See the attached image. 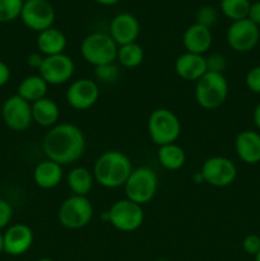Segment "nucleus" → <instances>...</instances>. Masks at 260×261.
Wrapping results in <instances>:
<instances>
[{
  "instance_id": "10",
  "label": "nucleus",
  "mask_w": 260,
  "mask_h": 261,
  "mask_svg": "<svg viewBox=\"0 0 260 261\" xmlns=\"http://www.w3.org/2000/svg\"><path fill=\"white\" fill-rule=\"evenodd\" d=\"M19 18L25 27L40 33L53 27L55 10L47 0H24Z\"/></svg>"
},
{
  "instance_id": "43",
  "label": "nucleus",
  "mask_w": 260,
  "mask_h": 261,
  "mask_svg": "<svg viewBox=\"0 0 260 261\" xmlns=\"http://www.w3.org/2000/svg\"><path fill=\"white\" fill-rule=\"evenodd\" d=\"M153 261H170V260H167V259H155V260H153Z\"/></svg>"
},
{
  "instance_id": "8",
  "label": "nucleus",
  "mask_w": 260,
  "mask_h": 261,
  "mask_svg": "<svg viewBox=\"0 0 260 261\" xmlns=\"http://www.w3.org/2000/svg\"><path fill=\"white\" fill-rule=\"evenodd\" d=\"M107 214L111 226L120 232L137 231L144 221V211L142 205L129 199L115 201Z\"/></svg>"
},
{
  "instance_id": "25",
  "label": "nucleus",
  "mask_w": 260,
  "mask_h": 261,
  "mask_svg": "<svg viewBox=\"0 0 260 261\" xmlns=\"http://www.w3.org/2000/svg\"><path fill=\"white\" fill-rule=\"evenodd\" d=\"M158 162L163 168L168 171H177L185 165L186 154L185 150L176 143L161 145L157 152Z\"/></svg>"
},
{
  "instance_id": "40",
  "label": "nucleus",
  "mask_w": 260,
  "mask_h": 261,
  "mask_svg": "<svg viewBox=\"0 0 260 261\" xmlns=\"http://www.w3.org/2000/svg\"><path fill=\"white\" fill-rule=\"evenodd\" d=\"M4 252V233L0 232V254Z\"/></svg>"
},
{
  "instance_id": "3",
  "label": "nucleus",
  "mask_w": 260,
  "mask_h": 261,
  "mask_svg": "<svg viewBox=\"0 0 260 261\" xmlns=\"http://www.w3.org/2000/svg\"><path fill=\"white\" fill-rule=\"evenodd\" d=\"M228 97V82L223 73L206 71L195 86V99L204 110H216Z\"/></svg>"
},
{
  "instance_id": "42",
  "label": "nucleus",
  "mask_w": 260,
  "mask_h": 261,
  "mask_svg": "<svg viewBox=\"0 0 260 261\" xmlns=\"http://www.w3.org/2000/svg\"><path fill=\"white\" fill-rule=\"evenodd\" d=\"M37 261H54L53 259H48V257H42V259L37 260Z\"/></svg>"
},
{
  "instance_id": "28",
  "label": "nucleus",
  "mask_w": 260,
  "mask_h": 261,
  "mask_svg": "<svg viewBox=\"0 0 260 261\" xmlns=\"http://www.w3.org/2000/svg\"><path fill=\"white\" fill-rule=\"evenodd\" d=\"M24 0H0V23L17 19L22 12Z\"/></svg>"
},
{
  "instance_id": "19",
  "label": "nucleus",
  "mask_w": 260,
  "mask_h": 261,
  "mask_svg": "<svg viewBox=\"0 0 260 261\" xmlns=\"http://www.w3.org/2000/svg\"><path fill=\"white\" fill-rule=\"evenodd\" d=\"M235 149L240 160L246 165L260 162V133L244 130L239 133L235 140Z\"/></svg>"
},
{
  "instance_id": "12",
  "label": "nucleus",
  "mask_w": 260,
  "mask_h": 261,
  "mask_svg": "<svg viewBox=\"0 0 260 261\" xmlns=\"http://www.w3.org/2000/svg\"><path fill=\"white\" fill-rule=\"evenodd\" d=\"M259 38V27L247 18L232 22L226 33L227 43L236 53H249L254 50Z\"/></svg>"
},
{
  "instance_id": "36",
  "label": "nucleus",
  "mask_w": 260,
  "mask_h": 261,
  "mask_svg": "<svg viewBox=\"0 0 260 261\" xmlns=\"http://www.w3.org/2000/svg\"><path fill=\"white\" fill-rule=\"evenodd\" d=\"M43 58H45V56H43L41 53L40 54L33 53L27 58V64L31 66V68L40 69L41 64H42V61H43Z\"/></svg>"
},
{
  "instance_id": "39",
  "label": "nucleus",
  "mask_w": 260,
  "mask_h": 261,
  "mask_svg": "<svg viewBox=\"0 0 260 261\" xmlns=\"http://www.w3.org/2000/svg\"><path fill=\"white\" fill-rule=\"evenodd\" d=\"M94 2L99 5H103V7H111V5L117 4L120 0H94Z\"/></svg>"
},
{
  "instance_id": "38",
  "label": "nucleus",
  "mask_w": 260,
  "mask_h": 261,
  "mask_svg": "<svg viewBox=\"0 0 260 261\" xmlns=\"http://www.w3.org/2000/svg\"><path fill=\"white\" fill-rule=\"evenodd\" d=\"M252 121H254V125L256 126V129L260 130V103H257L254 112H252Z\"/></svg>"
},
{
  "instance_id": "31",
  "label": "nucleus",
  "mask_w": 260,
  "mask_h": 261,
  "mask_svg": "<svg viewBox=\"0 0 260 261\" xmlns=\"http://www.w3.org/2000/svg\"><path fill=\"white\" fill-rule=\"evenodd\" d=\"M246 86L252 93L260 94V65L250 69L246 74Z\"/></svg>"
},
{
  "instance_id": "17",
  "label": "nucleus",
  "mask_w": 260,
  "mask_h": 261,
  "mask_svg": "<svg viewBox=\"0 0 260 261\" xmlns=\"http://www.w3.org/2000/svg\"><path fill=\"white\" fill-rule=\"evenodd\" d=\"M175 71L184 81L198 82L208 71L206 58L198 54H181L175 61Z\"/></svg>"
},
{
  "instance_id": "32",
  "label": "nucleus",
  "mask_w": 260,
  "mask_h": 261,
  "mask_svg": "<svg viewBox=\"0 0 260 261\" xmlns=\"http://www.w3.org/2000/svg\"><path fill=\"white\" fill-rule=\"evenodd\" d=\"M242 249L246 254L255 256L260 251V236L255 233L245 236L242 240Z\"/></svg>"
},
{
  "instance_id": "13",
  "label": "nucleus",
  "mask_w": 260,
  "mask_h": 261,
  "mask_svg": "<svg viewBox=\"0 0 260 261\" xmlns=\"http://www.w3.org/2000/svg\"><path fill=\"white\" fill-rule=\"evenodd\" d=\"M75 65L70 56L65 54L45 56L41 64L40 75L48 86H61L69 82L73 76Z\"/></svg>"
},
{
  "instance_id": "23",
  "label": "nucleus",
  "mask_w": 260,
  "mask_h": 261,
  "mask_svg": "<svg viewBox=\"0 0 260 261\" xmlns=\"http://www.w3.org/2000/svg\"><path fill=\"white\" fill-rule=\"evenodd\" d=\"M66 184L71 190L73 195L87 196L91 193L94 184L93 173L86 167H74L71 168L70 172L66 177Z\"/></svg>"
},
{
  "instance_id": "35",
  "label": "nucleus",
  "mask_w": 260,
  "mask_h": 261,
  "mask_svg": "<svg viewBox=\"0 0 260 261\" xmlns=\"http://www.w3.org/2000/svg\"><path fill=\"white\" fill-rule=\"evenodd\" d=\"M247 19H250L254 24H256L257 27H259L260 25V2L251 3L249 9V14H247Z\"/></svg>"
},
{
  "instance_id": "4",
  "label": "nucleus",
  "mask_w": 260,
  "mask_h": 261,
  "mask_svg": "<svg viewBox=\"0 0 260 261\" xmlns=\"http://www.w3.org/2000/svg\"><path fill=\"white\" fill-rule=\"evenodd\" d=\"M117 48L119 46L109 33L93 32L86 36L82 41L81 53L87 63L97 68L115 63L117 58Z\"/></svg>"
},
{
  "instance_id": "2",
  "label": "nucleus",
  "mask_w": 260,
  "mask_h": 261,
  "mask_svg": "<svg viewBox=\"0 0 260 261\" xmlns=\"http://www.w3.org/2000/svg\"><path fill=\"white\" fill-rule=\"evenodd\" d=\"M133 171L130 158L120 150H106L96 160L93 166V177L106 189L124 186Z\"/></svg>"
},
{
  "instance_id": "34",
  "label": "nucleus",
  "mask_w": 260,
  "mask_h": 261,
  "mask_svg": "<svg viewBox=\"0 0 260 261\" xmlns=\"http://www.w3.org/2000/svg\"><path fill=\"white\" fill-rule=\"evenodd\" d=\"M206 65H208L209 71L222 73L226 68V58L221 54H213V55L206 59Z\"/></svg>"
},
{
  "instance_id": "33",
  "label": "nucleus",
  "mask_w": 260,
  "mask_h": 261,
  "mask_svg": "<svg viewBox=\"0 0 260 261\" xmlns=\"http://www.w3.org/2000/svg\"><path fill=\"white\" fill-rule=\"evenodd\" d=\"M13 218V206L9 201L0 198V229L5 228Z\"/></svg>"
},
{
  "instance_id": "7",
  "label": "nucleus",
  "mask_w": 260,
  "mask_h": 261,
  "mask_svg": "<svg viewBox=\"0 0 260 261\" xmlns=\"http://www.w3.org/2000/svg\"><path fill=\"white\" fill-rule=\"evenodd\" d=\"M58 218L61 226L68 229L84 228L93 218V205L87 196L71 195L61 203Z\"/></svg>"
},
{
  "instance_id": "21",
  "label": "nucleus",
  "mask_w": 260,
  "mask_h": 261,
  "mask_svg": "<svg viewBox=\"0 0 260 261\" xmlns=\"http://www.w3.org/2000/svg\"><path fill=\"white\" fill-rule=\"evenodd\" d=\"M38 51L43 56H53L64 54L66 47V37L60 30L50 27L42 31L37 36Z\"/></svg>"
},
{
  "instance_id": "16",
  "label": "nucleus",
  "mask_w": 260,
  "mask_h": 261,
  "mask_svg": "<svg viewBox=\"0 0 260 261\" xmlns=\"http://www.w3.org/2000/svg\"><path fill=\"white\" fill-rule=\"evenodd\" d=\"M33 244V232L27 224H12L4 232V252L10 256H20L31 249Z\"/></svg>"
},
{
  "instance_id": "11",
  "label": "nucleus",
  "mask_w": 260,
  "mask_h": 261,
  "mask_svg": "<svg viewBox=\"0 0 260 261\" xmlns=\"http://www.w3.org/2000/svg\"><path fill=\"white\" fill-rule=\"evenodd\" d=\"M2 117L10 130L24 132L33 122L32 105L18 94L10 96L3 103Z\"/></svg>"
},
{
  "instance_id": "27",
  "label": "nucleus",
  "mask_w": 260,
  "mask_h": 261,
  "mask_svg": "<svg viewBox=\"0 0 260 261\" xmlns=\"http://www.w3.org/2000/svg\"><path fill=\"white\" fill-rule=\"evenodd\" d=\"M250 5V0H221L222 13L232 22L247 18Z\"/></svg>"
},
{
  "instance_id": "20",
  "label": "nucleus",
  "mask_w": 260,
  "mask_h": 261,
  "mask_svg": "<svg viewBox=\"0 0 260 261\" xmlns=\"http://www.w3.org/2000/svg\"><path fill=\"white\" fill-rule=\"evenodd\" d=\"M63 166L54 161H41L33 170V181L36 185L45 190L56 188L63 180Z\"/></svg>"
},
{
  "instance_id": "5",
  "label": "nucleus",
  "mask_w": 260,
  "mask_h": 261,
  "mask_svg": "<svg viewBox=\"0 0 260 261\" xmlns=\"http://www.w3.org/2000/svg\"><path fill=\"white\" fill-rule=\"evenodd\" d=\"M126 199L144 205L155 196L158 190V177L149 167L133 168L124 185Z\"/></svg>"
},
{
  "instance_id": "37",
  "label": "nucleus",
  "mask_w": 260,
  "mask_h": 261,
  "mask_svg": "<svg viewBox=\"0 0 260 261\" xmlns=\"http://www.w3.org/2000/svg\"><path fill=\"white\" fill-rule=\"evenodd\" d=\"M10 79V69L4 61L0 60V87L5 86Z\"/></svg>"
},
{
  "instance_id": "26",
  "label": "nucleus",
  "mask_w": 260,
  "mask_h": 261,
  "mask_svg": "<svg viewBox=\"0 0 260 261\" xmlns=\"http://www.w3.org/2000/svg\"><path fill=\"white\" fill-rule=\"evenodd\" d=\"M116 60L121 64L124 68L133 69L139 66L144 60V51L140 45L137 42L127 43V45L119 46L117 48Z\"/></svg>"
},
{
  "instance_id": "29",
  "label": "nucleus",
  "mask_w": 260,
  "mask_h": 261,
  "mask_svg": "<svg viewBox=\"0 0 260 261\" xmlns=\"http://www.w3.org/2000/svg\"><path fill=\"white\" fill-rule=\"evenodd\" d=\"M94 75H96L97 81H99L101 83L105 84H110V83H115L117 81L120 75V70L115 63L112 64H106V65H101L97 66L94 69Z\"/></svg>"
},
{
  "instance_id": "41",
  "label": "nucleus",
  "mask_w": 260,
  "mask_h": 261,
  "mask_svg": "<svg viewBox=\"0 0 260 261\" xmlns=\"http://www.w3.org/2000/svg\"><path fill=\"white\" fill-rule=\"evenodd\" d=\"M255 261H260V251L255 255Z\"/></svg>"
},
{
  "instance_id": "9",
  "label": "nucleus",
  "mask_w": 260,
  "mask_h": 261,
  "mask_svg": "<svg viewBox=\"0 0 260 261\" xmlns=\"http://www.w3.org/2000/svg\"><path fill=\"white\" fill-rule=\"evenodd\" d=\"M200 173L203 181L208 185L214 188H226L236 180L237 168L229 158L214 155L203 163Z\"/></svg>"
},
{
  "instance_id": "22",
  "label": "nucleus",
  "mask_w": 260,
  "mask_h": 261,
  "mask_svg": "<svg viewBox=\"0 0 260 261\" xmlns=\"http://www.w3.org/2000/svg\"><path fill=\"white\" fill-rule=\"evenodd\" d=\"M59 117H60V110L58 103L51 98L45 97L32 103V119L40 126H55L58 125Z\"/></svg>"
},
{
  "instance_id": "1",
  "label": "nucleus",
  "mask_w": 260,
  "mask_h": 261,
  "mask_svg": "<svg viewBox=\"0 0 260 261\" xmlns=\"http://www.w3.org/2000/svg\"><path fill=\"white\" fill-rule=\"evenodd\" d=\"M42 149L46 158L60 166L71 165L83 155L86 137L74 124H58L50 127L43 137Z\"/></svg>"
},
{
  "instance_id": "6",
  "label": "nucleus",
  "mask_w": 260,
  "mask_h": 261,
  "mask_svg": "<svg viewBox=\"0 0 260 261\" xmlns=\"http://www.w3.org/2000/svg\"><path fill=\"white\" fill-rule=\"evenodd\" d=\"M148 134L158 147L175 143L181 134V122L175 112L168 109H157L148 119Z\"/></svg>"
},
{
  "instance_id": "24",
  "label": "nucleus",
  "mask_w": 260,
  "mask_h": 261,
  "mask_svg": "<svg viewBox=\"0 0 260 261\" xmlns=\"http://www.w3.org/2000/svg\"><path fill=\"white\" fill-rule=\"evenodd\" d=\"M48 84L42 79V76L38 75H30L23 79L18 86L17 94L25 99L30 103L42 99L46 97L47 93Z\"/></svg>"
},
{
  "instance_id": "15",
  "label": "nucleus",
  "mask_w": 260,
  "mask_h": 261,
  "mask_svg": "<svg viewBox=\"0 0 260 261\" xmlns=\"http://www.w3.org/2000/svg\"><path fill=\"white\" fill-rule=\"evenodd\" d=\"M140 33V24L130 13H120L112 18L110 23V33L117 46L137 42Z\"/></svg>"
},
{
  "instance_id": "18",
  "label": "nucleus",
  "mask_w": 260,
  "mask_h": 261,
  "mask_svg": "<svg viewBox=\"0 0 260 261\" xmlns=\"http://www.w3.org/2000/svg\"><path fill=\"white\" fill-rule=\"evenodd\" d=\"M183 43L184 47L186 48V53L204 55L206 51H209L213 43L211 28H206L198 23L189 25L183 35Z\"/></svg>"
},
{
  "instance_id": "14",
  "label": "nucleus",
  "mask_w": 260,
  "mask_h": 261,
  "mask_svg": "<svg viewBox=\"0 0 260 261\" xmlns=\"http://www.w3.org/2000/svg\"><path fill=\"white\" fill-rule=\"evenodd\" d=\"M99 89L94 81L82 78L73 82L66 91V102L69 106L78 111L88 110L98 101Z\"/></svg>"
},
{
  "instance_id": "30",
  "label": "nucleus",
  "mask_w": 260,
  "mask_h": 261,
  "mask_svg": "<svg viewBox=\"0 0 260 261\" xmlns=\"http://www.w3.org/2000/svg\"><path fill=\"white\" fill-rule=\"evenodd\" d=\"M217 19H218L217 10L212 7H201L196 12V23L206 28L213 27L217 23Z\"/></svg>"
}]
</instances>
